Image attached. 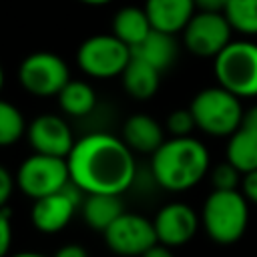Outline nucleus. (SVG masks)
I'll return each mask as SVG.
<instances>
[{"mask_svg": "<svg viewBox=\"0 0 257 257\" xmlns=\"http://www.w3.org/2000/svg\"><path fill=\"white\" fill-rule=\"evenodd\" d=\"M52 257H88L84 247L82 245H76V243H68V245H62Z\"/></svg>", "mask_w": 257, "mask_h": 257, "instance_id": "c756f323", "label": "nucleus"}, {"mask_svg": "<svg viewBox=\"0 0 257 257\" xmlns=\"http://www.w3.org/2000/svg\"><path fill=\"white\" fill-rule=\"evenodd\" d=\"M26 139L34 153L66 159L74 147V137L68 122L58 114H38L26 131Z\"/></svg>", "mask_w": 257, "mask_h": 257, "instance_id": "ddd939ff", "label": "nucleus"}, {"mask_svg": "<svg viewBox=\"0 0 257 257\" xmlns=\"http://www.w3.org/2000/svg\"><path fill=\"white\" fill-rule=\"evenodd\" d=\"M14 179L8 169H0V205H8V199L12 195Z\"/></svg>", "mask_w": 257, "mask_h": 257, "instance_id": "cd10ccee", "label": "nucleus"}, {"mask_svg": "<svg viewBox=\"0 0 257 257\" xmlns=\"http://www.w3.org/2000/svg\"><path fill=\"white\" fill-rule=\"evenodd\" d=\"M143 257H175V253H173L171 247H167V245H163V243H157V245L151 247Z\"/></svg>", "mask_w": 257, "mask_h": 257, "instance_id": "7c9ffc66", "label": "nucleus"}, {"mask_svg": "<svg viewBox=\"0 0 257 257\" xmlns=\"http://www.w3.org/2000/svg\"><path fill=\"white\" fill-rule=\"evenodd\" d=\"M106 247L120 257H143L159 243L155 223L139 213H122L104 233Z\"/></svg>", "mask_w": 257, "mask_h": 257, "instance_id": "9d476101", "label": "nucleus"}, {"mask_svg": "<svg viewBox=\"0 0 257 257\" xmlns=\"http://www.w3.org/2000/svg\"><path fill=\"white\" fill-rule=\"evenodd\" d=\"M122 141L133 149V153L153 155L167 139L163 126L149 114H133L122 124Z\"/></svg>", "mask_w": 257, "mask_h": 257, "instance_id": "2eb2a0df", "label": "nucleus"}, {"mask_svg": "<svg viewBox=\"0 0 257 257\" xmlns=\"http://www.w3.org/2000/svg\"><path fill=\"white\" fill-rule=\"evenodd\" d=\"M233 28L223 12H201L183 30V44L189 52L201 58H215L233 38Z\"/></svg>", "mask_w": 257, "mask_h": 257, "instance_id": "1a4fd4ad", "label": "nucleus"}, {"mask_svg": "<svg viewBox=\"0 0 257 257\" xmlns=\"http://www.w3.org/2000/svg\"><path fill=\"white\" fill-rule=\"evenodd\" d=\"M151 30H153V24H151L145 8L122 6L112 16V34L131 48L137 46Z\"/></svg>", "mask_w": 257, "mask_h": 257, "instance_id": "6ab92c4d", "label": "nucleus"}, {"mask_svg": "<svg viewBox=\"0 0 257 257\" xmlns=\"http://www.w3.org/2000/svg\"><path fill=\"white\" fill-rule=\"evenodd\" d=\"M8 257H48V255H42V253H36V251H18V253L8 255Z\"/></svg>", "mask_w": 257, "mask_h": 257, "instance_id": "473e14b6", "label": "nucleus"}, {"mask_svg": "<svg viewBox=\"0 0 257 257\" xmlns=\"http://www.w3.org/2000/svg\"><path fill=\"white\" fill-rule=\"evenodd\" d=\"M70 181L84 195H122L137 179L133 149L108 133L80 137L66 157Z\"/></svg>", "mask_w": 257, "mask_h": 257, "instance_id": "f257e3e1", "label": "nucleus"}, {"mask_svg": "<svg viewBox=\"0 0 257 257\" xmlns=\"http://www.w3.org/2000/svg\"><path fill=\"white\" fill-rule=\"evenodd\" d=\"M68 183H70L68 161L62 157L34 153L26 157L16 171L18 189L34 201L62 191Z\"/></svg>", "mask_w": 257, "mask_h": 257, "instance_id": "0eeeda50", "label": "nucleus"}, {"mask_svg": "<svg viewBox=\"0 0 257 257\" xmlns=\"http://www.w3.org/2000/svg\"><path fill=\"white\" fill-rule=\"evenodd\" d=\"M12 245V223H10V209L8 205H2L0 211V255L8 257Z\"/></svg>", "mask_w": 257, "mask_h": 257, "instance_id": "a878e982", "label": "nucleus"}, {"mask_svg": "<svg viewBox=\"0 0 257 257\" xmlns=\"http://www.w3.org/2000/svg\"><path fill=\"white\" fill-rule=\"evenodd\" d=\"M217 84L239 98L257 96V42L231 40L215 58Z\"/></svg>", "mask_w": 257, "mask_h": 257, "instance_id": "39448f33", "label": "nucleus"}, {"mask_svg": "<svg viewBox=\"0 0 257 257\" xmlns=\"http://www.w3.org/2000/svg\"><path fill=\"white\" fill-rule=\"evenodd\" d=\"M233 28L243 36H257V0H229L223 12Z\"/></svg>", "mask_w": 257, "mask_h": 257, "instance_id": "4be33fe9", "label": "nucleus"}, {"mask_svg": "<svg viewBox=\"0 0 257 257\" xmlns=\"http://www.w3.org/2000/svg\"><path fill=\"white\" fill-rule=\"evenodd\" d=\"M209 161V151L199 139L171 137L151 155V175L159 187L181 193L207 177Z\"/></svg>", "mask_w": 257, "mask_h": 257, "instance_id": "f03ea898", "label": "nucleus"}, {"mask_svg": "<svg viewBox=\"0 0 257 257\" xmlns=\"http://www.w3.org/2000/svg\"><path fill=\"white\" fill-rule=\"evenodd\" d=\"M26 131H28V124L20 108L8 100H2L0 102V145L2 147L14 145L26 135Z\"/></svg>", "mask_w": 257, "mask_h": 257, "instance_id": "5701e85b", "label": "nucleus"}, {"mask_svg": "<svg viewBox=\"0 0 257 257\" xmlns=\"http://www.w3.org/2000/svg\"><path fill=\"white\" fill-rule=\"evenodd\" d=\"M18 80L22 88L34 96H58V92L70 82L66 62L52 52H32L18 68Z\"/></svg>", "mask_w": 257, "mask_h": 257, "instance_id": "6e6552de", "label": "nucleus"}, {"mask_svg": "<svg viewBox=\"0 0 257 257\" xmlns=\"http://www.w3.org/2000/svg\"><path fill=\"white\" fill-rule=\"evenodd\" d=\"M241 181H243V173L229 161L215 165L211 171V183L213 189L217 191H237L241 187Z\"/></svg>", "mask_w": 257, "mask_h": 257, "instance_id": "b1692460", "label": "nucleus"}, {"mask_svg": "<svg viewBox=\"0 0 257 257\" xmlns=\"http://www.w3.org/2000/svg\"><path fill=\"white\" fill-rule=\"evenodd\" d=\"M241 124H245V126L257 131V104H253V106H249V108L245 110V114H243V122H241Z\"/></svg>", "mask_w": 257, "mask_h": 257, "instance_id": "2f4dec72", "label": "nucleus"}, {"mask_svg": "<svg viewBox=\"0 0 257 257\" xmlns=\"http://www.w3.org/2000/svg\"><path fill=\"white\" fill-rule=\"evenodd\" d=\"M78 2L88 4V6H104V4H108V2H112V0H78Z\"/></svg>", "mask_w": 257, "mask_h": 257, "instance_id": "72a5a7b5", "label": "nucleus"}, {"mask_svg": "<svg viewBox=\"0 0 257 257\" xmlns=\"http://www.w3.org/2000/svg\"><path fill=\"white\" fill-rule=\"evenodd\" d=\"M58 106L64 114L82 118L90 114L96 106V92L94 88L84 80H70L56 96Z\"/></svg>", "mask_w": 257, "mask_h": 257, "instance_id": "412c9836", "label": "nucleus"}, {"mask_svg": "<svg viewBox=\"0 0 257 257\" xmlns=\"http://www.w3.org/2000/svg\"><path fill=\"white\" fill-rule=\"evenodd\" d=\"M82 211V219L84 223L94 229L104 233L122 213H124V205L120 201V195H84V201L80 205Z\"/></svg>", "mask_w": 257, "mask_h": 257, "instance_id": "a211bd4d", "label": "nucleus"}, {"mask_svg": "<svg viewBox=\"0 0 257 257\" xmlns=\"http://www.w3.org/2000/svg\"><path fill=\"white\" fill-rule=\"evenodd\" d=\"M241 193L247 197L249 203L257 205V169L243 175V181H241Z\"/></svg>", "mask_w": 257, "mask_h": 257, "instance_id": "bb28decb", "label": "nucleus"}, {"mask_svg": "<svg viewBox=\"0 0 257 257\" xmlns=\"http://www.w3.org/2000/svg\"><path fill=\"white\" fill-rule=\"evenodd\" d=\"M201 225L205 233L219 245L239 241L249 225V201L237 191H217L207 195L201 209Z\"/></svg>", "mask_w": 257, "mask_h": 257, "instance_id": "7ed1b4c3", "label": "nucleus"}, {"mask_svg": "<svg viewBox=\"0 0 257 257\" xmlns=\"http://www.w3.org/2000/svg\"><path fill=\"white\" fill-rule=\"evenodd\" d=\"M131 52L135 58H141V60L149 62L151 66H155L157 70L165 72L177 60L179 44L175 40V34L161 32V30L153 28L137 46L131 48Z\"/></svg>", "mask_w": 257, "mask_h": 257, "instance_id": "dca6fc26", "label": "nucleus"}, {"mask_svg": "<svg viewBox=\"0 0 257 257\" xmlns=\"http://www.w3.org/2000/svg\"><path fill=\"white\" fill-rule=\"evenodd\" d=\"M82 201H84V193L70 181L62 191L34 201L30 211L32 225L40 233H48V235L58 233L72 221Z\"/></svg>", "mask_w": 257, "mask_h": 257, "instance_id": "9b49d317", "label": "nucleus"}, {"mask_svg": "<svg viewBox=\"0 0 257 257\" xmlns=\"http://www.w3.org/2000/svg\"><path fill=\"white\" fill-rule=\"evenodd\" d=\"M229 0H195L197 10L201 12H225Z\"/></svg>", "mask_w": 257, "mask_h": 257, "instance_id": "c85d7f7f", "label": "nucleus"}, {"mask_svg": "<svg viewBox=\"0 0 257 257\" xmlns=\"http://www.w3.org/2000/svg\"><path fill=\"white\" fill-rule=\"evenodd\" d=\"M120 82H122V88L126 90V94L133 96L135 100H149L159 90L161 70H157L149 62L133 56L120 74Z\"/></svg>", "mask_w": 257, "mask_h": 257, "instance_id": "f3484780", "label": "nucleus"}, {"mask_svg": "<svg viewBox=\"0 0 257 257\" xmlns=\"http://www.w3.org/2000/svg\"><path fill=\"white\" fill-rule=\"evenodd\" d=\"M147 16L155 30L177 34L183 32L195 16V0H145Z\"/></svg>", "mask_w": 257, "mask_h": 257, "instance_id": "4468645a", "label": "nucleus"}, {"mask_svg": "<svg viewBox=\"0 0 257 257\" xmlns=\"http://www.w3.org/2000/svg\"><path fill=\"white\" fill-rule=\"evenodd\" d=\"M153 223H155L159 243L173 249L189 243L195 237L201 225V215H197V211L191 205L175 201V203L163 205L157 211Z\"/></svg>", "mask_w": 257, "mask_h": 257, "instance_id": "f8f14e48", "label": "nucleus"}, {"mask_svg": "<svg viewBox=\"0 0 257 257\" xmlns=\"http://www.w3.org/2000/svg\"><path fill=\"white\" fill-rule=\"evenodd\" d=\"M199 131L211 137H231L243 122L241 98L223 86L199 90L189 104Z\"/></svg>", "mask_w": 257, "mask_h": 257, "instance_id": "20e7f679", "label": "nucleus"}, {"mask_svg": "<svg viewBox=\"0 0 257 257\" xmlns=\"http://www.w3.org/2000/svg\"><path fill=\"white\" fill-rule=\"evenodd\" d=\"M227 161L243 175L257 169V131L241 124L227 141Z\"/></svg>", "mask_w": 257, "mask_h": 257, "instance_id": "aec40b11", "label": "nucleus"}, {"mask_svg": "<svg viewBox=\"0 0 257 257\" xmlns=\"http://www.w3.org/2000/svg\"><path fill=\"white\" fill-rule=\"evenodd\" d=\"M133 52L122 40L110 34H94L86 38L76 50V62L86 76L112 78L120 76L131 62Z\"/></svg>", "mask_w": 257, "mask_h": 257, "instance_id": "423d86ee", "label": "nucleus"}, {"mask_svg": "<svg viewBox=\"0 0 257 257\" xmlns=\"http://www.w3.org/2000/svg\"><path fill=\"white\" fill-rule=\"evenodd\" d=\"M193 128H197V124L191 108H175L167 116V131L171 137H191Z\"/></svg>", "mask_w": 257, "mask_h": 257, "instance_id": "393cba45", "label": "nucleus"}]
</instances>
